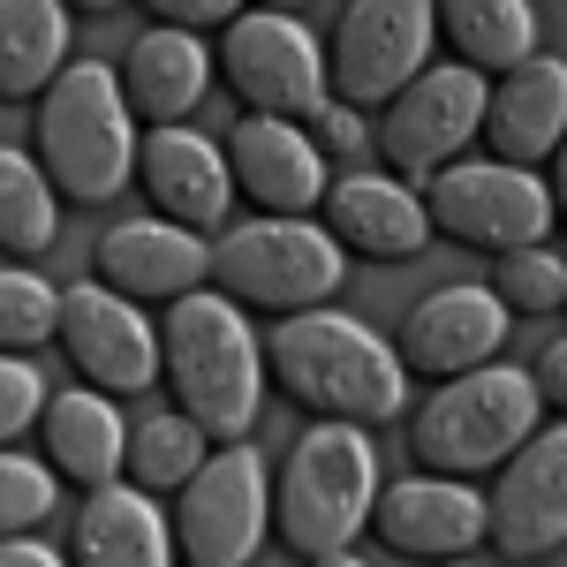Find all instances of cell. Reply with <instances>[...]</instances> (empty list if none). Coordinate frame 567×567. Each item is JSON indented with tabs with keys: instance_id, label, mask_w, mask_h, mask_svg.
I'll use <instances>...</instances> for the list:
<instances>
[{
	"instance_id": "1",
	"label": "cell",
	"mask_w": 567,
	"mask_h": 567,
	"mask_svg": "<svg viewBox=\"0 0 567 567\" xmlns=\"http://www.w3.org/2000/svg\"><path fill=\"white\" fill-rule=\"evenodd\" d=\"M265 363L288 401L318 409L326 424H386L401 416V349H386L371 326L355 318H333V310H303V318H280L265 333Z\"/></svg>"
},
{
	"instance_id": "2",
	"label": "cell",
	"mask_w": 567,
	"mask_h": 567,
	"mask_svg": "<svg viewBox=\"0 0 567 567\" xmlns=\"http://www.w3.org/2000/svg\"><path fill=\"white\" fill-rule=\"evenodd\" d=\"M379 446L355 424H318L288 446L280 484H272V529L288 553H303L310 567L341 560L355 545V529L379 515Z\"/></svg>"
},
{
	"instance_id": "3",
	"label": "cell",
	"mask_w": 567,
	"mask_h": 567,
	"mask_svg": "<svg viewBox=\"0 0 567 567\" xmlns=\"http://www.w3.org/2000/svg\"><path fill=\"white\" fill-rule=\"evenodd\" d=\"M167 379H175L182 416L197 424L205 439H227L243 446L250 424H258V401H265V349L250 341L243 310L227 296H189V303L167 310Z\"/></svg>"
},
{
	"instance_id": "4",
	"label": "cell",
	"mask_w": 567,
	"mask_h": 567,
	"mask_svg": "<svg viewBox=\"0 0 567 567\" xmlns=\"http://www.w3.org/2000/svg\"><path fill=\"white\" fill-rule=\"evenodd\" d=\"M39 167L76 205H106V197L130 189V167H144V152H136V130H130L122 69L76 61L39 99Z\"/></svg>"
},
{
	"instance_id": "5",
	"label": "cell",
	"mask_w": 567,
	"mask_h": 567,
	"mask_svg": "<svg viewBox=\"0 0 567 567\" xmlns=\"http://www.w3.org/2000/svg\"><path fill=\"white\" fill-rule=\"evenodd\" d=\"M537 379L529 371H470V379H446V386L416 409V462L424 477H470L492 462H515L529 439H537Z\"/></svg>"
},
{
	"instance_id": "6",
	"label": "cell",
	"mask_w": 567,
	"mask_h": 567,
	"mask_svg": "<svg viewBox=\"0 0 567 567\" xmlns=\"http://www.w3.org/2000/svg\"><path fill=\"white\" fill-rule=\"evenodd\" d=\"M213 280L227 303H258L303 318L341 288V243L310 219H250L213 243Z\"/></svg>"
},
{
	"instance_id": "7",
	"label": "cell",
	"mask_w": 567,
	"mask_h": 567,
	"mask_svg": "<svg viewBox=\"0 0 567 567\" xmlns=\"http://www.w3.org/2000/svg\"><path fill=\"white\" fill-rule=\"evenodd\" d=\"M219 76L227 91L258 114V122H318L333 99H326V53L310 39L296 16H235L227 31H219Z\"/></svg>"
},
{
	"instance_id": "8",
	"label": "cell",
	"mask_w": 567,
	"mask_h": 567,
	"mask_svg": "<svg viewBox=\"0 0 567 567\" xmlns=\"http://www.w3.org/2000/svg\"><path fill=\"white\" fill-rule=\"evenodd\" d=\"M424 213L432 235L462 243V250H537L545 227H553V189L523 167H499V159H454L446 175L424 182Z\"/></svg>"
},
{
	"instance_id": "9",
	"label": "cell",
	"mask_w": 567,
	"mask_h": 567,
	"mask_svg": "<svg viewBox=\"0 0 567 567\" xmlns=\"http://www.w3.org/2000/svg\"><path fill=\"white\" fill-rule=\"evenodd\" d=\"M439 16L424 0H355L341 8V31H333V91L341 106H379L424 76V53H432Z\"/></svg>"
},
{
	"instance_id": "10",
	"label": "cell",
	"mask_w": 567,
	"mask_h": 567,
	"mask_svg": "<svg viewBox=\"0 0 567 567\" xmlns=\"http://www.w3.org/2000/svg\"><path fill=\"white\" fill-rule=\"evenodd\" d=\"M265 523H272V484H265L258 446H219L182 492V553L189 567H250Z\"/></svg>"
},
{
	"instance_id": "11",
	"label": "cell",
	"mask_w": 567,
	"mask_h": 567,
	"mask_svg": "<svg viewBox=\"0 0 567 567\" xmlns=\"http://www.w3.org/2000/svg\"><path fill=\"white\" fill-rule=\"evenodd\" d=\"M484 106H492V84L477 69H424L416 84L401 91L379 122V152H386L393 175L432 182L454 167V152L484 136Z\"/></svg>"
},
{
	"instance_id": "12",
	"label": "cell",
	"mask_w": 567,
	"mask_h": 567,
	"mask_svg": "<svg viewBox=\"0 0 567 567\" xmlns=\"http://www.w3.org/2000/svg\"><path fill=\"white\" fill-rule=\"evenodd\" d=\"M61 341H69V363H76L99 393H144L167 371V341H159V333L144 326V310H136L130 296H114L106 280L61 296Z\"/></svg>"
},
{
	"instance_id": "13",
	"label": "cell",
	"mask_w": 567,
	"mask_h": 567,
	"mask_svg": "<svg viewBox=\"0 0 567 567\" xmlns=\"http://www.w3.org/2000/svg\"><path fill=\"white\" fill-rule=\"evenodd\" d=\"M507 318L492 288H439L401 318V371H424V379H470L484 371L499 341H507Z\"/></svg>"
},
{
	"instance_id": "14",
	"label": "cell",
	"mask_w": 567,
	"mask_h": 567,
	"mask_svg": "<svg viewBox=\"0 0 567 567\" xmlns=\"http://www.w3.org/2000/svg\"><path fill=\"white\" fill-rule=\"evenodd\" d=\"M492 545L507 560H537L567 545V424L537 432L507 462V477L492 492Z\"/></svg>"
},
{
	"instance_id": "15",
	"label": "cell",
	"mask_w": 567,
	"mask_h": 567,
	"mask_svg": "<svg viewBox=\"0 0 567 567\" xmlns=\"http://www.w3.org/2000/svg\"><path fill=\"white\" fill-rule=\"evenodd\" d=\"M371 523L386 537V553L446 567V553H470L477 537H492V499H477L462 477H401L379 492Z\"/></svg>"
},
{
	"instance_id": "16",
	"label": "cell",
	"mask_w": 567,
	"mask_h": 567,
	"mask_svg": "<svg viewBox=\"0 0 567 567\" xmlns=\"http://www.w3.org/2000/svg\"><path fill=\"white\" fill-rule=\"evenodd\" d=\"M213 272V250L175 219H122L99 235V280L130 303H189Z\"/></svg>"
},
{
	"instance_id": "17",
	"label": "cell",
	"mask_w": 567,
	"mask_h": 567,
	"mask_svg": "<svg viewBox=\"0 0 567 567\" xmlns=\"http://www.w3.org/2000/svg\"><path fill=\"white\" fill-rule=\"evenodd\" d=\"M227 167H235V182H243L272 219H303L310 205L333 197L326 159H318V144H310L296 122H258V114H243L235 136H227Z\"/></svg>"
},
{
	"instance_id": "18",
	"label": "cell",
	"mask_w": 567,
	"mask_h": 567,
	"mask_svg": "<svg viewBox=\"0 0 567 567\" xmlns=\"http://www.w3.org/2000/svg\"><path fill=\"white\" fill-rule=\"evenodd\" d=\"M484 136H492V159L523 167V175L537 159H560V144H567V61L560 53H537L529 69L492 84Z\"/></svg>"
},
{
	"instance_id": "19",
	"label": "cell",
	"mask_w": 567,
	"mask_h": 567,
	"mask_svg": "<svg viewBox=\"0 0 567 567\" xmlns=\"http://www.w3.org/2000/svg\"><path fill=\"white\" fill-rule=\"evenodd\" d=\"M144 197L159 205V219H175V227H219L227 219V197H235V167H227V152H213L205 136L189 130H152L144 136Z\"/></svg>"
},
{
	"instance_id": "20",
	"label": "cell",
	"mask_w": 567,
	"mask_h": 567,
	"mask_svg": "<svg viewBox=\"0 0 567 567\" xmlns=\"http://www.w3.org/2000/svg\"><path fill=\"white\" fill-rule=\"evenodd\" d=\"M326 235L363 258H416L432 243V213L416 189H401L386 175H341L326 197Z\"/></svg>"
},
{
	"instance_id": "21",
	"label": "cell",
	"mask_w": 567,
	"mask_h": 567,
	"mask_svg": "<svg viewBox=\"0 0 567 567\" xmlns=\"http://www.w3.org/2000/svg\"><path fill=\"white\" fill-rule=\"evenodd\" d=\"M213 53L189 39V31H144L130 45V69H122V99H130V114L144 122H159V130H175L182 114H197V99L213 91Z\"/></svg>"
},
{
	"instance_id": "22",
	"label": "cell",
	"mask_w": 567,
	"mask_h": 567,
	"mask_svg": "<svg viewBox=\"0 0 567 567\" xmlns=\"http://www.w3.org/2000/svg\"><path fill=\"white\" fill-rule=\"evenodd\" d=\"M45 462H53V477L69 484H91V492H106L114 470H122V454H130V432H122V416H114V401L99 386H69L53 393V409H45Z\"/></svg>"
},
{
	"instance_id": "23",
	"label": "cell",
	"mask_w": 567,
	"mask_h": 567,
	"mask_svg": "<svg viewBox=\"0 0 567 567\" xmlns=\"http://www.w3.org/2000/svg\"><path fill=\"white\" fill-rule=\"evenodd\" d=\"M76 567H175L159 507L130 484L91 492L84 515H76Z\"/></svg>"
},
{
	"instance_id": "24",
	"label": "cell",
	"mask_w": 567,
	"mask_h": 567,
	"mask_svg": "<svg viewBox=\"0 0 567 567\" xmlns=\"http://www.w3.org/2000/svg\"><path fill=\"white\" fill-rule=\"evenodd\" d=\"M69 8L53 0H8L0 8V91L8 99H45L69 69Z\"/></svg>"
},
{
	"instance_id": "25",
	"label": "cell",
	"mask_w": 567,
	"mask_h": 567,
	"mask_svg": "<svg viewBox=\"0 0 567 567\" xmlns=\"http://www.w3.org/2000/svg\"><path fill=\"white\" fill-rule=\"evenodd\" d=\"M439 31L454 45V61L462 69H477V76H515L537 61V16H529V0H454L446 16H439Z\"/></svg>"
},
{
	"instance_id": "26",
	"label": "cell",
	"mask_w": 567,
	"mask_h": 567,
	"mask_svg": "<svg viewBox=\"0 0 567 567\" xmlns=\"http://www.w3.org/2000/svg\"><path fill=\"white\" fill-rule=\"evenodd\" d=\"M213 454H205V432L182 416V409H167V416H144L130 432V477L144 484V492H175V484H197V470H205Z\"/></svg>"
},
{
	"instance_id": "27",
	"label": "cell",
	"mask_w": 567,
	"mask_h": 567,
	"mask_svg": "<svg viewBox=\"0 0 567 567\" xmlns=\"http://www.w3.org/2000/svg\"><path fill=\"white\" fill-rule=\"evenodd\" d=\"M53 219H61V205H53L45 167L23 159V152H0V243L31 258V250L53 243Z\"/></svg>"
},
{
	"instance_id": "28",
	"label": "cell",
	"mask_w": 567,
	"mask_h": 567,
	"mask_svg": "<svg viewBox=\"0 0 567 567\" xmlns=\"http://www.w3.org/2000/svg\"><path fill=\"white\" fill-rule=\"evenodd\" d=\"M0 341L23 355L39 341H61V296L39 272H0Z\"/></svg>"
},
{
	"instance_id": "29",
	"label": "cell",
	"mask_w": 567,
	"mask_h": 567,
	"mask_svg": "<svg viewBox=\"0 0 567 567\" xmlns=\"http://www.w3.org/2000/svg\"><path fill=\"white\" fill-rule=\"evenodd\" d=\"M492 296L507 310H567V265L553 250H515L492 272Z\"/></svg>"
},
{
	"instance_id": "30",
	"label": "cell",
	"mask_w": 567,
	"mask_h": 567,
	"mask_svg": "<svg viewBox=\"0 0 567 567\" xmlns=\"http://www.w3.org/2000/svg\"><path fill=\"white\" fill-rule=\"evenodd\" d=\"M53 515V462H31V454H8L0 462V529H39Z\"/></svg>"
},
{
	"instance_id": "31",
	"label": "cell",
	"mask_w": 567,
	"mask_h": 567,
	"mask_svg": "<svg viewBox=\"0 0 567 567\" xmlns=\"http://www.w3.org/2000/svg\"><path fill=\"white\" fill-rule=\"evenodd\" d=\"M45 409H53V393L39 386V371L23 363V355H8L0 363V432H31V424H45Z\"/></svg>"
},
{
	"instance_id": "32",
	"label": "cell",
	"mask_w": 567,
	"mask_h": 567,
	"mask_svg": "<svg viewBox=\"0 0 567 567\" xmlns=\"http://www.w3.org/2000/svg\"><path fill=\"white\" fill-rule=\"evenodd\" d=\"M152 8H159V23H167V31H189V39H197V31H227V23H235V0H152Z\"/></svg>"
},
{
	"instance_id": "33",
	"label": "cell",
	"mask_w": 567,
	"mask_h": 567,
	"mask_svg": "<svg viewBox=\"0 0 567 567\" xmlns=\"http://www.w3.org/2000/svg\"><path fill=\"white\" fill-rule=\"evenodd\" d=\"M318 130H326V144H333V152H363V114H355V106H341V99H333V106H326V114H318Z\"/></svg>"
},
{
	"instance_id": "34",
	"label": "cell",
	"mask_w": 567,
	"mask_h": 567,
	"mask_svg": "<svg viewBox=\"0 0 567 567\" xmlns=\"http://www.w3.org/2000/svg\"><path fill=\"white\" fill-rule=\"evenodd\" d=\"M529 379H537V393H545L553 409H567V341H553V349L537 355V371H529Z\"/></svg>"
},
{
	"instance_id": "35",
	"label": "cell",
	"mask_w": 567,
	"mask_h": 567,
	"mask_svg": "<svg viewBox=\"0 0 567 567\" xmlns=\"http://www.w3.org/2000/svg\"><path fill=\"white\" fill-rule=\"evenodd\" d=\"M0 567H69L61 553H45V545H31V537H16L8 553H0Z\"/></svg>"
},
{
	"instance_id": "36",
	"label": "cell",
	"mask_w": 567,
	"mask_h": 567,
	"mask_svg": "<svg viewBox=\"0 0 567 567\" xmlns=\"http://www.w3.org/2000/svg\"><path fill=\"white\" fill-rule=\"evenodd\" d=\"M553 213H560V227H567V144H560V159H553Z\"/></svg>"
},
{
	"instance_id": "37",
	"label": "cell",
	"mask_w": 567,
	"mask_h": 567,
	"mask_svg": "<svg viewBox=\"0 0 567 567\" xmlns=\"http://www.w3.org/2000/svg\"><path fill=\"white\" fill-rule=\"evenodd\" d=\"M318 567H363V560H355V553H341V560H318Z\"/></svg>"
},
{
	"instance_id": "38",
	"label": "cell",
	"mask_w": 567,
	"mask_h": 567,
	"mask_svg": "<svg viewBox=\"0 0 567 567\" xmlns=\"http://www.w3.org/2000/svg\"><path fill=\"white\" fill-rule=\"evenodd\" d=\"M446 567H462V560H446Z\"/></svg>"
}]
</instances>
